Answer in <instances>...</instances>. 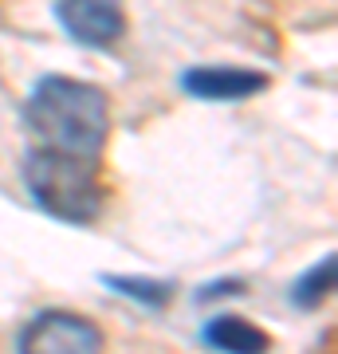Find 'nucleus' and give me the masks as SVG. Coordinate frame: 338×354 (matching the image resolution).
Returning <instances> with one entry per match:
<instances>
[{
  "mask_svg": "<svg viewBox=\"0 0 338 354\" xmlns=\"http://www.w3.org/2000/svg\"><path fill=\"white\" fill-rule=\"evenodd\" d=\"M111 102L95 83L67 75H44L24 102V122L44 150H59L71 158H95L111 130Z\"/></svg>",
  "mask_w": 338,
  "mask_h": 354,
  "instance_id": "f257e3e1",
  "label": "nucleus"
},
{
  "mask_svg": "<svg viewBox=\"0 0 338 354\" xmlns=\"http://www.w3.org/2000/svg\"><path fill=\"white\" fill-rule=\"evenodd\" d=\"M24 185L32 201L55 221L91 225L102 213V189L87 158L59 150H32L24 158Z\"/></svg>",
  "mask_w": 338,
  "mask_h": 354,
  "instance_id": "f03ea898",
  "label": "nucleus"
},
{
  "mask_svg": "<svg viewBox=\"0 0 338 354\" xmlns=\"http://www.w3.org/2000/svg\"><path fill=\"white\" fill-rule=\"evenodd\" d=\"M16 354H102V330L75 311H39L20 330Z\"/></svg>",
  "mask_w": 338,
  "mask_h": 354,
  "instance_id": "7ed1b4c3",
  "label": "nucleus"
},
{
  "mask_svg": "<svg viewBox=\"0 0 338 354\" xmlns=\"http://www.w3.org/2000/svg\"><path fill=\"white\" fill-rule=\"evenodd\" d=\"M55 16H59L63 32L87 48H111L126 32L118 0H55Z\"/></svg>",
  "mask_w": 338,
  "mask_h": 354,
  "instance_id": "20e7f679",
  "label": "nucleus"
},
{
  "mask_svg": "<svg viewBox=\"0 0 338 354\" xmlns=\"http://www.w3.org/2000/svg\"><path fill=\"white\" fill-rule=\"evenodd\" d=\"M181 87L193 99H209V102H240L252 99L267 87L263 71H248V67H189L181 75Z\"/></svg>",
  "mask_w": 338,
  "mask_h": 354,
  "instance_id": "39448f33",
  "label": "nucleus"
},
{
  "mask_svg": "<svg viewBox=\"0 0 338 354\" xmlns=\"http://www.w3.org/2000/svg\"><path fill=\"white\" fill-rule=\"evenodd\" d=\"M200 335H205V342L220 354H263V346H267V335H263L256 323H248V319H240V315L209 319Z\"/></svg>",
  "mask_w": 338,
  "mask_h": 354,
  "instance_id": "423d86ee",
  "label": "nucleus"
},
{
  "mask_svg": "<svg viewBox=\"0 0 338 354\" xmlns=\"http://www.w3.org/2000/svg\"><path fill=\"white\" fill-rule=\"evenodd\" d=\"M335 268H338V260L335 256H326L323 264H314V268H307L295 283H291V304L295 307H303V311H311V307H319L335 291Z\"/></svg>",
  "mask_w": 338,
  "mask_h": 354,
  "instance_id": "0eeeda50",
  "label": "nucleus"
},
{
  "mask_svg": "<svg viewBox=\"0 0 338 354\" xmlns=\"http://www.w3.org/2000/svg\"><path fill=\"white\" fill-rule=\"evenodd\" d=\"M102 288L118 291L126 299H134L142 307H165L173 295V283L165 279H146V276H102Z\"/></svg>",
  "mask_w": 338,
  "mask_h": 354,
  "instance_id": "6e6552de",
  "label": "nucleus"
},
{
  "mask_svg": "<svg viewBox=\"0 0 338 354\" xmlns=\"http://www.w3.org/2000/svg\"><path fill=\"white\" fill-rule=\"evenodd\" d=\"M236 291H244V283H213V288H205L200 295H236Z\"/></svg>",
  "mask_w": 338,
  "mask_h": 354,
  "instance_id": "1a4fd4ad",
  "label": "nucleus"
}]
</instances>
